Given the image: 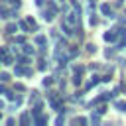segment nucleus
<instances>
[{"mask_svg":"<svg viewBox=\"0 0 126 126\" xmlns=\"http://www.w3.org/2000/svg\"><path fill=\"white\" fill-rule=\"evenodd\" d=\"M0 57H2V63H4V65H10V63H12L10 51H8L6 47H0Z\"/></svg>","mask_w":126,"mask_h":126,"instance_id":"f257e3e1","label":"nucleus"},{"mask_svg":"<svg viewBox=\"0 0 126 126\" xmlns=\"http://www.w3.org/2000/svg\"><path fill=\"white\" fill-rule=\"evenodd\" d=\"M116 35H118L116 32H108V33H106L104 37H106V41H114V39H116Z\"/></svg>","mask_w":126,"mask_h":126,"instance_id":"f03ea898","label":"nucleus"},{"mask_svg":"<svg viewBox=\"0 0 126 126\" xmlns=\"http://www.w3.org/2000/svg\"><path fill=\"white\" fill-rule=\"evenodd\" d=\"M24 53H26V55H30V53H33V49H32V45H24Z\"/></svg>","mask_w":126,"mask_h":126,"instance_id":"7ed1b4c3","label":"nucleus"},{"mask_svg":"<svg viewBox=\"0 0 126 126\" xmlns=\"http://www.w3.org/2000/svg\"><path fill=\"white\" fill-rule=\"evenodd\" d=\"M116 106H118L122 112H126V102H116Z\"/></svg>","mask_w":126,"mask_h":126,"instance_id":"20e7f679","label":"nucleus"},{"mask_svg":"<svg viewBox=\"0 0 126 126\" xmlns=\"http://www.w3.org/2000/svg\"><path fill=\"white\" fill-rule=\"evenodd\" d=\"M14 30H16V26H14V24H10V26H8V28H6V32H8V33H12V32H14Z\"/></svg>","mask_w":126,"mask_h":126,"instance_id":"39448f33","label":"nucleus"},{"mask_svg":"<svg viewBox=\"0 0 126 126\" xmlns=\"http://www.w3.org/2000/svg\"><path fill=\"white\" fill-rule=\"evenodd\" d=\"M102 12H104V14H108V12H110V8H108V4H104V6H102Z\"/></svg>","mask_w":126,"mask_h":126,"instance_id":"423d86ee","label":"nucleus"},{"mask_svg":"<svg viewBox=\"0 0 126 126\" xmlns=\"http://www.w3.org/2000/svg\"><path fill=\"white\" fill-rule=\"evenodd\" d=\"M0 108H2V102H0Z\"/></svg>","mask_w":126,"mask_h":126,"instance_id":"0eeeda50","label":"nucleus"}]
</instances>
